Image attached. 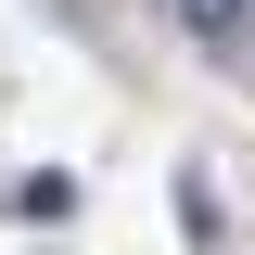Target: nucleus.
Instances as JSON below:
<instances>
[{
	"instance_id": "1",
	"label": "nucleus",
	"mask_w": 255,
	"mask_h": 255,
	"mask_svg": "<svg viewBox=\"0 0 255 255\" xmlns=\"http://www.w3.org/2000/svg\"><path fill=\"white\" fill-rule=\"evenodd\" d=\"M166 13H179V26H191V38H204V51H230V38H243V26H255V0H166Z\"/></svg>"
}]
</instances>
